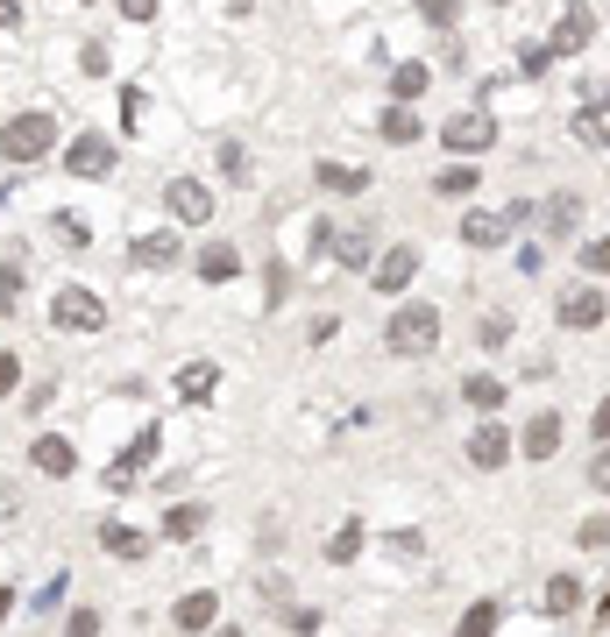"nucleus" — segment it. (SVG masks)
<instances>
[{
  "label": "nucleus",
  "mask_w": 610,
  "mask_h": 637,
  "mask_svg": "<svg viewBox=\"0 0 610 637\" xmlns=\"http://www.w3.org/2000/svg\"><path fill=\"white\" fill-rule=\"evenodd\" d=\"M384 347L391 355H433V347H441V312H433V305H397L391 312V326H384Z\"/></svg>",
  "instance_id": "1"
},
{
  "label": "nucleus",
  "mask_w": 610,
  "mask_h": 637,
  "mask_svg": "<svg viewBox=\"0 0 610 637\" xmlns=\"http://www.w3.org/2000/svg\"><path fill=\"white\" fill-rule=\"evenodd\" d=\"M57 149V121L50 113H14V121H0V163H36Z\"/></svg>",
  "instance_id": "2"
},
{
  "label": "nucleus",
  "mask_w": 610,
  "mask_h": 637,
  "mask_svg": "<svg viewBox=\"0 0 610 637\" xmlns=\"http://www.w3.org/2000/svg\"><path fill=\"white\" fill-rule=\"evenodd\" d=\"M50 326L57 334H100L107 326V305L86 291V283H65V291L50 298Z\"/></svg>",
  "instance_id": "3"
},
{
  "label": "nucleus",
  "mask_w": 610,
  "mask_h": 637,
  "mask_svg": "<svg viewBox=\"0 0 610 637\" xmlns=\"http://www.w3.org/2000/svg\"><path fill=\"white\" fill-rule=\"evenodd\" d=\"M441 142L454 157H483V149L498 142V121H490V113H454V121H441Z\"/></svg>",
  "instance_id": "4"
},
{
  "label": "nucleus",
  "mask_w": 610,
  "mask_h": 637,
  "mask_svg": "<svg viewBox=\"0 0 610 637\" xmlns=\"http://www.w3.org/2000/svg\"><path fill=\"white\" fill-rule=\"evenodd\" d=\"M164 206H170V220H185V227H206V220H214V191H206L199 178H170V185H164Z\"/></svg>",
  "instance_id": "5"
},
{
  "label": "nucleus",
  "mask_w": 610,
  "mask_h": 637,
  "mask_svg": "<svg viewBox=\"0 0 610 637\" xmlns=\"http://www.w3.org/2000/svg\"><path fill=\"white\" fill-rule=\"evenodd\" d=\"M107 170H114V142H107L100 128L79 135V142L65 149V178H107Z\"/></svg>",
  "instance_id": "6"
},
{
  "label": "nucleus",
  "mask_w": 610,
  "mask_h": 637,
  "mask_svg": "<svg viewBox=\"0 0 610 637\" xmlns=\"http://www.w3.org/2000/svg\"><path fill=\"white\" fill-rule=\"evenodd\" d=\"M589 36H597V8H582V0H568L561 22H554V57H582Z\"/></svg>",
  "instance_id": "7"
},
{
  "label": "nucleus",
  "mask_w": 610,
  "mask_h": 637,
  "mask_svg": "<svg viewBox=\"0 0 610 637\" xmlns=\"http://www.w3.org/2000/svg\"><path fill=\"white\" fill-rule=\"evenodd\" d=\"M157 447H164V432H157V425H142V432H136V447H128V454L107 468V489H128V481H136V475L149 468V460H157Z\"/></svg>",
  "instance_id": "8"
},
{
  "label": "nucleus",
  "mask_w": 610,
  "mask_h": 637,
  "mask_svg": "<svg viewBox=\"0 0 610 637\" xmlns=\"http://www.w3.org/2000/svg\"><path fill=\"white\" fill-rule=\"evenodd\" d=\"M519 454H525V460H554V454H561V411H532Z\"/></svg>",
  "instance_id": "9"
},
{
  "label": "nucleus",
  "mask_w": 610,
  "mask_h": 637,
  "mask_svg": "<svg viewBox=\"0 0 610 637\" xmlns=\"http://www.w3.org/2000/svg\"><path fill=\"white\" fill-rule=\"evenodd\" d=\"M376 135H384V142H397V149H412L419 135H426V121L412 113V100H397V107H384V113H376Z\"/></svg>",
  "instance_id": "10"
},
{
  "label": "nucleus",
  "mask_w": 610,
  "mask_h": 637,
  "mask_svg": "<svg viewBox=\"0 0 610 637\" xmlns=\"http://www.w3.org/2000/svg\"><path fill=\"white\" fill-rule=\"evenodd\" d=\"M319 248L348 269H370V235H362V227H348V235H341V227H319Z\"/></svg>",
  "instance_id": "11"
},
{
  "label": "nucleus",
  "mask_w": 610,
  "mask_h": 637,
  "mask_svg": "<svg viewBox=\"0 0 610 637\" xmlns=\"http://www.w3.org/2000/svg\"><path fill=\"white\" fill-rule=\"evenodd\" d=\"M412 277H419V248H391V256L376 262V291H384V298H397Z\"/></svg>",
  "instance_id": "12"
},
{
  "label": "nucleus",
  "mask_w": 610,
  "mask_h": 637,
  "mask_svg": "<svg viewBox=\"0 0 610 637\" xmlns=\"http://www.w3.org/2000/svg\"><path fill=\"white\" fill-rule=\"evenodd\" d=\"M469 460H475V468H504V460H511V432H504V425H483V432H475L469 439Z\"/></svg>",
  "instance_id": "13"
},
{
  "label": "nucleus",
  "mask_w": 610,
  "mask_h": 637,
  "mask_svg": "<svg viewBox=\"0 0 610 637\" xmlns=\"http://www.w3.org/2000/svg\"><path fill=\"white\" fill-rule=\"evenodd\" d=\"M29 460H36L43 475H71V468H79V447H71V439H57V432H43V439L29 447Z\"/></svg>",
  "instance_id": "14"
},
{
  "label": "nucleus",
  "mask_w": 610,
  "mask_h": 637,
  "mask_svg": "<svg viewBox=\"0 0 610 637\" xmlns=\"http://www.w3.org/2000/svg\"><path fill=\"white\" fill-rule=\"evenodd\" d=\"M128 256H136L142 269H178V256H185V241H178V235H142L136 248H128Z\"/></svg>",
  "instance_id": "15"
},
{
  "label": "nucleus",
  "mask_w": 610,
  "mask_h": 637,
  "mask_svg": "<svg viewBox=\"0 0 610 637\" xmlns=\"http://www.w3.org/2000/svg\"><path fill=\"white\" fill-rule=\"evenodd\" d=\"M561 326H575V334L603 326V291H568V298H561Z\"/></svg>",
  "instance_id": "16"
},
{
  "label": "nucleus",
  "mask_w": 610,
  "mask_h": 637,
  "mask_svg": "<svg viewBox=\"0 0 610 637\" xmlns=\"http://www.w3.org/2000/svg\"><path fill=\"white\" fill-rule=\"evenodd\" d=\"M504 227H511V212H469V220H462V241H469V248H504Z\"/></svg>",
  "instance_id": "17"
},
{
  "label": "nucleus",
  "mask_w": 610,
  "mask_h": 637,
  "mask_svg": "<svg viewBox=\"0 0 610 637\" xmlns=\"http://www.w3.org/2000/svg\"><path fill=\"white\" fill-rule=\"evenodd\" d=\"M313 178H319V191H348V199H355V191H370V170H362V163H319L313 170Z\"/></svg>",
  "instance_id": "18"
},
{
  "label": "nucleus",
  "mask_w": 610,
  "mask_h": 637,
  "mask_svg": "<svg viewBox=\"0 0 610 637\" xmlns=\"http://www.w3.org/2000/svg\"><path fill=\"white\" fill-rule=\"evenodd\" d=\"M540 609L547 616H575L582 609V581H575V574H554V581L540 588Z\"/></svg>",
  "instance_id": "19"
},
{
  "label": "nucleus",
  "mask_w": 610,
  "mask_h": 637,
  "mask_svg": "<svg viewBox=\"0 0 610 637\" xmlns=\"http://www.w3.org/2000/svg\"><path fill=\"white\" fill-rule=\"evenodd\" d=\"M199 277H206V283H227V277H242V256H235L227 241H206V248H199Z\"/></svg>",
  "instance_id": "20"
},
{
  "label": "nucleus",
  "mask_w": 610,
  "mask_h": 637,
  "mask_svg": "<svg viewBox=\"0 0 610 637\" xmlns=\"http://www.w3.org/2000/svg\"><path fill=\"white\" fill-rule=\"evenodd\" d=\"M475 185H483V170H475L469 157H454V163L441 170V178H433V191H441V199H469Z\"/></svg>",
  "instance_id": "21"
},
{
  "label": "nucleus",
  "mask_w": 610,
  "mask_h": 637,
  "mask_svg": "<svg viewBox=\"0 0 610 637\" xmlns=\"http://www.w3.org/2000/svg\"><path fill=\"white\" fill-rule=\"evenodd\" d=\"M575 135L589 149H610V100H589L582 113H575Z\"/></svg>",
  "instance_id": "22"
},
{
  "label": "nucleus",
  "mask_w": 610,
  "mask_h": 637,
  "mask_svg": "<svg viewBox=\"0 0 610 637\" xmlns=\"http://www.w3.org/2000/svg\"><path fill=\"white\" fill-rule=\"evenodd\" d=\"M462 404H469V411H483V418L504 411V382H498V376H469V382H462Z\"/></svg>",
  "instance_id": "23"
},
{
  "label": "nucleus",
  "mask_w": 610,
  "mask_h": 637,
  "mask_svg": "<svg viewBox=\"0 0 610 637\" xmlns=\"http://www.w3.org/2000/svg\"><path fill=\"white\" fill-rule=\"evenodd\" d=\"M214 616H220V595L199 588V595H185V603H178V630H206Z\"/></svg>",
  "instance_id": "24"
},
{
  "label": "nucleus",
  "mask_w": 610,
  "mask_h": 637,
  "mask_svg": "<svg viewBox=\"0 0 610 637\" xmlns=\"http://www.w3.org/2000/svg\"><path fill=\"white\" fill-rule=\"evenodd\" d=\"M214 390H220V369H214V361H193V369L178 376V397H185V404H206Z\"/></svg>",
  "instance_id": "25"
},
{
  "label": "nucleus",
  "mask_w": 610,
  "mask_h": 637,
  "mask_svg": "<svg viewBox=\"0 0 610 637\" xmlns=\"http://www.w3.org/2000/svg\"><path fill=\"white\" fill-rule=\"evenodd\" d=\"M575 220H582V191H554L547 199V235H575Z\"/></svg>",
  "instance_id": "26"
},
{
  "label": "nucleus",
  "mask_w": 610,
  "mask_h": 637,
  "mask_svg": "<svg viewBox=\"0 0 610 637\" xmlns=\"http://www.w3.org/2000/svg\"><path fill=\"white\" fill-rule=\"evenodd\" d=\"M199 525H206V510H199V504H170L164 538H170V546H185V538H199Z\"/></svg>",
  "instance_id": "27"
},
{
  "label": "nucleus",
  "mask_w": 610,
  "mask_h": 637,
  "mask_svg": "<svg viewBox=\"0 0 610 637\" xmlns=\"http://www.w3.org/2000/svg\"><path fill=\"white\" fill-rule=\"evenodd\" d=\"M100 546H107L114 559H142V553H149V538H142V531H128V525H100Z\"/></svg>",
  "instance_id": "28"
},
{
  "label": "nucleus",
  "mask_w": 610,
  "mask_h": 637,
  "mask_svg": "<svg viewBox=\"0 0 610 637\" xmlns=\"http://www.w3.org/2000/svg\"><path fill=\"white\" fill-rule=\"evenodd\" d=\"M426 79H433L426 64H397V71H391V100H419V92H426Z\"/></svg>",
  "instance_id": "29"
},
{
  "label": "nucleus",
  "mask_w": 610,
  "mask_h": 637,
  "mask_svg": "<svg viewBox=\"0 0 610 637\" xmlns=\"http://www.w3.org/2000/svg\"><path fill=\"white\" fill-rule=\"evenodd\" d=\"M355 553H362V525H341V531L327 538V559H334V567H348Z\"/></svg>",
  "instance_id": "30"
},
{
  "label": "nucleus",
  "mask_w": 610,
  "mask_h": 637,
  "mask_svg": "<svg viewBox=\"0 0 610 637\" xmlns=\"http://www.w3.org/2000/svg\"><path fill=\"white\" fill-rule=\"evenodd\" d=\"M490 630H498V603H475L462 616V637H490Z\"/></svg>",
  "instance_id": "31"
},
{
  "label": "nucleus",
  "mask_w": 610,
  "mask_h": 637,
  "mask_svg": "<svg viewBox=\"0 0 610 637\" xmlns=\"http://www.w3.org/2000/svg\"><path fill=\"white\" fill-rule=\"evenodd\" d=\"M547 64H554V43H525V50H519V71H525V79H540Z\"/></svg>",
  "instance_id": "32"
},
{
  "label": "nucleus",
  "mask_w": 610,
  "mask_h": 637,
  "mask_svg": "<svg viewBox=\"0 0 610 637\" xmlns=\"http://www.w3.org/2000/svg\"><path fill=\"white\" fill-rule=\"evenodd\" d=\"M14 305H22V269L0 262V312H14Z\"/></svg>",
  "instance_id": "33"
},
{
  "label": "nucleus",
  "mask_w": 610,
  "mask_h": 637,
  "mask_svg": "<svg viewBox=\"0 0 610 637\" xmlns=\"http://www.w3.org/2000/svg\"><path fill=\"white\" fill-rule=\"evenodd\" d=\"M582 269H589V277H610V235H597L582 248Z\"/></svg>",
  "instance_id": "34"
},
{
  "label": "nucleus",
  "mask_w": 610,
  "mask_h": 637,
  "mask_svg": "<svg viewBox=\"0 0 610 637\" xmlns=\"http://www.w3.org/2000/svg\"><path fill=\"white\" fill-rule=\"evenodd\" d=\"M57 241H65V248H86L92 235H86V220H79V212H57Z\"/></svg>",
  "instance_id": "35"
},
{
  "label": "nucleus",
  "mask_w": 610,
  "mask_h": 637,
  "mask_svg": "<svg viewBox=\"0 0 610 637\" xmlns=\"http://www.w3.org/2000/svg\"><path fill=\"white\" fill-rule=\"evenodd\" d=\"M419 14H426V22H433V29H447V22H454V14H462V0H419Z\"/></svg>",
  "instance_id": "36"
},
{
  "label": "nucleus",
  "mask_w": 610,
  "mask_h": 637,
  "mask_svg": "<svg viewBox=\"0 0 610 637\" xmlns=\"http://www.w3.org/2000/svg\"><path fill=\"white\" fill-rule=\"evenodd\" d=\"M220 170H227V178H242V170H249V149H242V142H220Z\"/></svg>",
  "instance_id": "37"
},
{
  "label": "nucleus",
  "mask_w": 610,
  "mask_h": 637,
  "mask_svg": "<svg viewBox=\"0 0 610 637\" xmlns=\"http://www.w3.org/2000/svg\"><path fill=\"white\" fill-rule=\"evenodd\" d=\"M582 546H589V553L610 546V517H589V525H582Z\"/></svg>",
  "instance_id": "38"
},
{
  "label": "nucleus",
  "mask_w": 610,
  "mask_h": 637,
  "mask_svg": "<svg viewBox=\"0 0 610 637\" xmlns=\"http://www.w3.org/2000/svg\"><path fill=\"white\" fill-rule=\"evenodd\" d=\"M589 481H597V489L610 496V439H603V454H597V460H589Z\"/></svg>",
  "instance_id": "39"
},
{
  "label": "nucleus",
  "mask_w": 610,
  "mask_h": 637,
  "mask_svg": "<svg viewBox=\"0 0 610 637\" xmlns=\"http://www.w3.org/2000/svg\"><path fill=\"white\" fill-rule=\"evenodd\" d=\"M14 382H22V361H14V355H0V397H8Z\"/></svg>",
  "instance_id": "40"
},
{
  "label": "nucleus",
  "mask_w": 610,
  "mask_h": 637,
  "mask_svg": "<svg viewBox=\"0 0 610 637\" xmlns=\"http://www.w3.org/2000/svg\"><path fill=\"white\" fill-rule=\"evenodd\" d=\"M121 14H128V22H149V14H157V0H121Z\"/></svg>",
  "instance_id": "41"
},
{
  "label": "nucleus",
  "mask_w": 610,
  "mask_h": 637,
  "mask_svg": "<svg viewBox=\"0 0 610 637\" xmlns=\"http://www.w3.org/2000/svg\"><path fill=\"white\" fill-rule=\"evenodd\" d=\"M22 22V0H0V29H14Z\"/></svg>",
  "instance_id": "42"
},
{
  "label": "nucleus",
  "mask_w": 610,
  "mask_h": 637,
  "mask_svg": "<svg viewBox=\"0 0 610 637\" xmlns=\"http://www.w3.org/2000/svg\"><path fill=\"white\" fill-rule=\"evenodd\" d=\"M589 425H597V439H610V397L597 404V418H589Z\"/></svg>",
  "instance_id": "43"
},
{
  "label": "nucleus",
  "mask_w": 610,
  "mask_h": 637,
  "mask_svg": "<svg viewBox=\"0 0 610 637\" xmlns=\"http://www.w3.org/2000/svg\"><path fill=\"white\" fill-rule=\"evenodd\" d=\"M8 609H14V595H8V588H0V616H8Z\"/></svg>",
  "instance_id": "44"
},
{
  "label": "nucleus",
  "mask_w": 610,
  "mask_h": 637,
  "mask_svg": "<svg viewBox=\"0 0 610 637\" xmlns=\"http://www.w3.org/2000/svg\"><path fill=\"white\" fill-rule=\"evenodd\" d=\"M498 8H511V0H498Z\"/></svg>",
  "instance_id": "45"
}]
</instances>
